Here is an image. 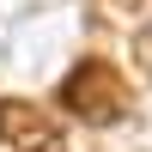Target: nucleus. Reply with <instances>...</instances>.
<instances>
[{"label":"nucleus","instance_id":"3","mask_svg":"<svg viewBox=\"0 0 152 152\" xmlns=\"http://www.w3.org/2000/svg\"><path fill=\"white\" fill-rule=\"evenodd\" d=\"M134 55H140V67L152 73V31H140V43H134Z\"/></svg>","mask_w":152,"mask_h":152},{"label":"nucleus","instance_id":"4","mask_svg":"<svg viewBox=\"0 0 152 152\" xmlns=\"http://www.w3.org/2000/svg\"><path fill=\"white\" fill-rule=\"evenodd\" d=\"M116 6H140V0H116Z\"/></svg>","mask_w":152,"mask_h":152},{"label":"nucleus","instance_id":"2","mask_svg":"<svg viewBox=\"0 0 152 152\" xmlns=\"http://www.w3.org/2000/svg\"><path fill=\"white\" fill-rule=\"evenodd\" d=\"M0 152H67V140H61V128L37 104L6 97L0 104Z\"/></svg>","mask_w":152,"mask_h":152},{"label":"nucleus","instance_id":"1","mask_svg":"<svg viewBox=\"0 0 152 152\" xmlns=\"http://www.w3.org/2000/svg\"><path fill=\"white\" fill-rule=\"evenodd\" d=\"M61 110L79 116L85 128H110V122H122L134 110V91H128V79H122L116 67L85 61V67H73L67 79H61Z\"/></svg>","mask_w":152,"mask_h":152}]
</instances>
